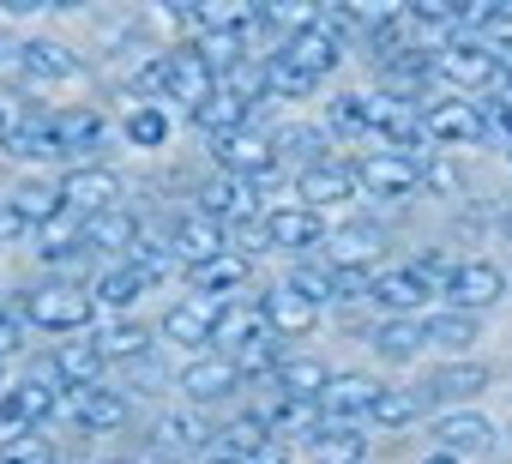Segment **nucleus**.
Returning <instances> with one entry per match:
<instances>
[{"label":"nucleus","instance_id":"1","mask_svg":"<svg viewBox=\"0 0 512 464\" xmlns=\"http://www.w3.org/2000/svg\"><path fill=\"white\" fill-rule=\"evenodd\" d=\"M97 320V302H91V290L85 284H43V290H31L25 296V326H37V332H85Z\"/></svg>","mask_w":512,"mask_h":464},{"label":"nucleus","instance_id":"2","mask_svg":"<svg viewBox=\"0 0 512 464\" xmlns=\"http://www.w3.org/2000/svg\"><path fill=\"white\" fill-rule=\"evenodd\" d=\"M211 157H217V169L235 175V181H253V175L278 169V145H272V133H260V127H235V133L211 139Z\"/></svg>","mask_w":512,"mask_h":464},{"label":"nucleus","instance_id":"3","mask_svg":"<svg viewBox=\"0 0 512 464\" xmlns=\"http://www.w3.org/2000/svg\"><path fill=\"white\" fill-rule=\"evenodd\" d=\"M380 248H386V236L374 223H344V229H332L326 236V260H332V272L338 278H374V266H380Z\"/></svg>","mask_w":512,"mask_h":464},{"label":"nucleus","instance_id":"4","mask_svg":"<svg viewBox=\"0 0 512 464\" xmlns=\"http://www.w3.org/2000/svg\"><path fill=\"white\" fill-rule=\"evenodd\" d=\"M121 199V175L103 169V163H85V169H67L61 175V205L73 217H97V211H115Z\"/></svg>","mask_w":512,"mask_h":464},{"label":"nucleus","instance_id":"5","mask_svg":"<svg viewBox=\"0 0 512 464\" xmlns=\"http://www.w3.org/2000/svg\"><path fill=\"white\" fill-rule=\"evenodd\" d=\"M217 254H229V236H223V223H211L205 211H187L175 229H169V260H181V266H211Z\"/></svg>","mask_w":512,"mask_h":464},{"label":"nucleus","instance_id":"6","mask_svg":"<svg viewBox=\"0 0 512 464\" xmlns=\"http://www.w3.org/2000/svg\"><path fill=\"white\" fill-rule=\"evenodd\" d=\"M380 398V386L368 374H332L326 392H320V422L326 428H356V416H368Z\"/></svg>","mask_w":512,"mask_h":464},{"label":"nucleus","instance_id":"7","mask_svg":"<svg viewBox=\"0 0 512 464\" xmlns=\"http://www.w3.org/2000/svg\"><path fill=\"white\" fill-rule=\"evenodd\" d=\"M350 175H356V187H368V193H380V199H410V193L422 187V169H416L410 157H398V151H374V157H362Z\"/></svg>","mask_w":512,"mask_h":464},{"label":"nucleus","instance_id":"8","mask_svg":"<svg viewBox=\"0 0 512 464\" xmlns=\"http://www.w3.org/2000/svg\"><path fill=\"white\" fill-rule=\"evenodd\" d=\"M434 73L452 79V85H494V79H500V61H494V49H482L476 37H452V43L434 55Z\"/></svg>","mask_w":512,"mask_h":464},{"label":"nucleus","instance_id":"9","mask_svg":"<svg viewBox=\"0 0 512 464\" xmlns=\"http://www.w3.org/2000/svg\"><path fill=\"white\" fill-rule=\"evenodd\" d=\"M452 314H476V308H494L500 296H506V272L494 266V260H464L458 272H452Z\"/></svg>","mask_w":512,"mask_h":464},{"label":"nucleus","instance_id":"10","mask_svg":"<svg viewBox=\"0 0 512 464\" xmlns=\"http://www.w3.org/2000/svg\"><path fill=\"white\" fill-rule=\"evenodd\" d=\"M157 61H163V91H157V97H169V103L193 109V103H205V97L217 91V79L199 67V55H193V49H169V55H157Z\"/></svg>","mask_w":512,"mask_h":464},{"label":"nucleus","instance_id":"11","mask_svg":"<svg viewBox=\"0 0 512 464\" xmlns=\"http://www.w3.org/2000/svg\"><path fill=\"white\" fill-rule=\"evenodd\" d=\"M260 320H266L272 338H308L314 320H320V308H314L308 296H296L290 284H272V290L260 296Z\"/></svg>","mask_w":512,"mask_h":464},{"label":"nucleus","instance_id":"12","mask_svg":"<svg viewBox=\"0 0 512 464\" xmlns=\"http://www.w3.org/2000/svg\"><path fill=\"white\" fill-rule=\"evenodd\" d=\"M241 386V368L223 356V350H205V356H193L187 368H181V392L193 398V404H217V398H229Z\"/></svg>","mask_w":512,"mask_h":464},{"label":"nucleus","instance_id":"13","mask_svg":"<svg viewBox=\"0 0 512 464\" xmlns=\"http://www.w3.org/2000/svg\"><path fill=\"white\" fill-rule=\"evenodd\" d=\"M266 242L284 248V254H308V248L326 242V223L308 205H278V211H266Z\"/></svg>","mask_w":512,"mask_h":464},{"label":"nucleus","instance_id":"14","mask_svg":"<svg viewBox=\"0 0 512 464\" xmlns=\"http://www.w3.org/2000/svg\"><path fill=\"white\" fill-rule=\"evenodd\" d=\"M488 133L482 109L476 103H434L422 109V139H440V145H476Z\"/></svg>","mask_w":512,"mask_h":464},{"label":"nucleus","instance_id":"15","mask_svg":"<svg viewBox=\"0 0 512 464\" xmlns=\"http://www.w3.org/2000/svg\"><path fill=\"white\" fill-rule=\"evenodd\" d=\"M278 55H284V61H290L296 73H308V79L320 85V79H326V73H332L338 61H344V43H338L332 31H320V25H314V31H302V37H290V43H284Z\"/></svg>","mask_w":512,"mask_h":464},{"label":"nucleus","instance_id":"16","mask_svg":"<svg viewBox=\"0 0 512 464\" xmlns=\"http://www.w3.org/2000/svg\"><path fill=\"white\" fill-rule=\"evenodd\" d=\"M350 193H356V175H350L344 163H314V169H302V175H296V205H308V211L344 205Z\"/></svg>","mask_w":512,"mask_h":464},{"label":"nucleus","instance_id":"17","mask_svg":"<svg viewBox=\"0 0 512 464\" xmlns=\"http://www.w3.org/2000/svg\"><path fill=\"white\" fill-rule=\"evenodd\" d=\"M368 296L386 308V320H410L422 302H428V290L416 284V272L410 266H392V272H374L368 278Z\"/></svg>","mask_w":512,"mask_h":464},{"label":"nucleus","instance_id":"18","mask_svg":"<svg viewBox=\"0 0 512 464\" xmlns=\"http://www.w3.org/2000/svg\"><path fill=\"white\" fill-rule=\"evenodd\" d=\"M272 380H278V398H296V404H320V392H326L332 368H326V362H314V356H284V362L272 368Z\"/></svg>","mask_w":512,"mask_h":464},{"label":"nucleus","instance_id":"19","mask_svg":"<svg viewBox=\"0 0 512 464\" xmlns=\"http://www.w3.org/2000/svg\"><path fill=\"white\" fill-rule=\"evenodd\" d=\"M133 242H139V217L133 211H97V217H85V248L91 254H133Z\"/></svg>","mask_w":512,"mask_h":464},{"label":"nucleus","instance_id":"20","mask_svg":"<svg viewBox=\"0 0 512 464\" xmlns=\"http://www.w3.org/2000/svg\"><path fill=\"white\" fill-rule=\"evenodd\" d=\"M199 211H205L211 223H223V217L253 223V187H247V181H235V175H217V181H205V187H199Z\"/></svg>","mask_w":512,"mask_h":464},{"label":"nucleus","instance_id":"21","mask_svg":"<svg viewBox=\"0 0 512 464\" xmlns=\"http://www.w3.org/2000/svg\"><path fill=\"white\" fill-rule=\"evenodd\" d=\"M253 338H266L260 308H247V302H223V308H211V344H223V350L235 356V350L253 344Z\"/></svg>","mask_w":512,"mask_h":464},{"label":"nucleus","instance_id":"22","mask_svg":"<svg viewBox=\"0 0 512 464\" xmlns=\"http://www.w3.org/2000/svg\"><path fill=\"white\" fill-rule=\"evenodd\" d=\"M157 332H163L169 344H181V350H199V356H205V344H211V308H205V302H175V308L157 320Z\"/></svg>","mask_w":512,"mask_h":464},{"label":"nucleus","instance_id":"23","mask_svg":"<svg viewBox=\"0 0 512 464\" xmlns=\"http://www.w3.org/2000/svg\"><path fill=\"white\" fill-rule=\"evenodd\" d=\"M482 386H488V368H482V362H440V368L428 374V392H422V398L458 404V398H476Z\"/></svg>","mask_w":512,"mask_h":464},{"label":"nucleus","instance_id":"24","mask_svg":"<svg viewBox=\"0 0 512 464\" xmlns=\"http://www.w3.org/2000/svg\"><path fill=\"white\" fill-rule=\"evenodd\" d=\"M67 410H73L85 428H121V422H127V398L109 392V386H73V392H67Z\"/></svg>","mask_w":512,"mask_h":464},{"label":"nucleus","instance_id":"25","mask_svg":"<svg viewBox=\"0 0 512 464\" xmlns=\"http://www.w3.org/2000/svg\"><path fill=\"white\" fill-rule=\"evenodd\" d=\"M49 133H55L61 151H97L103 133H109V121L97 109H61V115H49Z\"/></svg>","mask_w":512,"mask_h":464},{"label":"nucleus","instance_id":"26","mask_svg":"<svg viewBox=\"0 0 512 464\" xmlns=\"http://www.w3.org/2000/svg\"><path fill=\"white\" fill-rule=\"evenodd\" d=\"M494 446V422L488 416H470V410H452L440 416V452H488Z\"/></svg>","mask_w":512,"mask_h":464},{"label":"nucleus","instance_id":"27","mask_svg":"<svg viewBox=\"0 0 512 464\" xmlns=\"http://www.w3.org/2000/svg\"><path fill=\"white\" fill-rule=\"evenodd\" d=\"M37 242H43V260H79L85 254V217H73L61 205L49 223H37Z\"/></svg>","mask_w":512,"mask_h":464},{"label":"nucleus","instance_id":"28","mask_svg":"<svg viewBox=\"0 0 512 464\" xmlns=\"http://www.w3.org/2000/svg\"><path fill=\"white\" fill-rule=\"evenodd\" d=\"M97 374H103V356H97V344L91 338H67L61 350H55V380L73 392V386H97Z\"/></svg>","mask_w":512,"mask_h":464},{"label":"nucleus","instance_id":"29","mask_svg":"<svg viewBox=\"0 0 512 464\" xmlns=\"http://www.w3.org/2000/svg\"><path fill=\"white\" fill-rule=\"evenodd\" d=\"M187 115H193V127H205L211 139H223V133H235V127H247V103H241V97H229L223 85H217V91H211L205 103H193Z\"/></svg>","mask_w":512,"mask_h":464},{"label":"nucleus","instance_id":"30","mask_svg":"<svg viewBox=\"0 0 512 464\" xmlns=\"http://www.w3.org/2000/svg\"><path fill=\"white\" fill-rule=\"evenodd\" d=\"M284 284H290L296 296H308L314 308H320V302H344V296H356V290H350L356 278H338L332 266H296V272H290Z\"/></svg>","mask_w":512,"mask_h":464},{"label":"nucleus","instance_id":"31","mask_svg":"<svg viewBox=\"0 0 512 464\" xmlns=\"http://www.w3.org/2000/svg\"><path fill=\"white\" fill-rule=\"evenodd\" d=\"M193 55H199V67L217 79V73H229V67H241V61H247V37H229V31H199Z\"/></svg>","mask_w":512,"mask_h":464},{"label":"nucleus","instance_id":"32","mask_svg":"<svg viewBox=\"0 0 512 464\" xmlns=\"http://www.w3.org/2000/svg\"><path fill=\"white\" fill-rule=\"evenodd\" d=\"M7 205L19 211V223H25V229H37V223H49V217L61 211V187H49V181H19Z\"/></svg>","mask_w":512,"mask_h":464},{"label":"nucleus","instance_id":"33","mask_svg":"<svg viewBox=\"0 0 512 464\" xmlns=\"http://www.w3.org/2000/svg\"><path fill=\"white\" fill-rule=\"evenodd\" d=\"M91 344H97V356H103V362H133V356H145V350H151V326L121 320V326H103V338H91Z\"/></svg>","mask_w":512,"mask_h":464},{"label":"nucleus","instance_id":"34","mask_svg":"<svg viewBox=\"0 0 512 464\" xmlns=\"http://www.w3.org/2000/svg\"><path fill=\"white\" fill-rule=\"evenodd\" d=\"M7 410L19 416V428H37L43 416H55V386L49 380H19V386H7Z\"/></svg>","mask_w":512,"mask_h":464},{"label":"nucleus","instance_id":"35","mask_svg":"<svg viewBox=\"0 0 512 464\" xmlns=\"http://www.w3.org/2000/svg\"><path fill=\"white\" fill-rule=\"evenodd\" d=\"M362 452H368V440L356 428H320L308 440V458L314 464H362Z\"/></svg>","mask_w":512,"mask_h":464},{"label":"nucleus","instance_id":"36","mask_svg":"<svg viewBox=\"0 0 512 464\" xmlns=\"http://www.w3.org/2000/svg\"><path fill=\"white\" fill-rule=\"evenodd\" d=\"M247 272H253V266H247L241 254H217L211 266L193 272V290H205V296H235V290L247 284Z\"/></svg>","mask_w":512,"mask_h":464},{"label":"nucleus","instance_id":"37","mask_svg":"<svg viewBox=\"0 0 512 464\" xmlns=\"http://www.w3.org/2000/svg\"><path fill=\"white\" fill-rule=\"evenodd\" d=\"M260 25L284 31V43H290V37H302V31L320 25V7H314V0H272V7H260Z\"/></svg>","mask_w":512,"mask_h":464},{"label":"nucleus","instance_id":"38","mask_svg":"<svg viewBox=\"0 0 512 464\" xmlns=\"http://www.w3.org/2000/svg\"><path fill=\"white\" fill-rule=\"evenodd\" d=\"M25 73L31 79H73L79 73V55L73 49H61V43H25Z\"/></svg>","mask_w":512,"mask_h":464},{"label":"nucleus","instance_id":"39","mask_svg":"<svg viewBox=\"0 0 512 464\" xmlns=\"http://www.w3.org/2000/svg\"><path fill=\"white\" fill-rule=\"evenodd\" d=\"M7 151H13V157H25V163H55V157H61V145H55L49 121H25V127H7Z\"/></svg>","mask_w":512,"mask_h":464},{"label":"nucleus","instance_id":"40","mask_svg":"<svg viewBox=\"0 0 512 464\" xmlns=\"http://www.w3.org/2000/svg\"><path fill=\"white\" fill-rule=\"evenodd\" d=\"M422 344H428V338H422L416 320H380V326H374V350H380L386 362H410Z\"/></svg>","mask_w":512,"mask_h":464},{"label":"nucleus","instance_id":"41","mask_svg":"<svg viewBox=\"0 0 512 464\" xmlns=\"http://www.w3.org/2000/svg\"><path fill=\"white\" fill-rule=\"evenodd\" d=\"M266 440H272V428H266L260 416H241V422H229V428H223V458L253 464V458L266 452Z\"/></svg>","mask_w":512,"mask_h":464},{"label":"nucleus","instance_id":"42","mask_svg":"<svg viewBox=\"0 0 512 464\" xmlns=\"http://www.w3.org/2000/svg\"><path fill=\"white\" fill-rule=\"evenodd\" d=\"M422 410H428V398H422V392H398V386L386 392V386H380V398H374V410H368V416H374L380 428H404V422H416Z\"/></svg>","mask_w":512,"mask_h":464},{"label":"nucleus","instance_id":"43","mask_svg":"<svg viewBox=\"0 0 512 464\" xmlns=\"http://www.w3.org/2000/svg\"><path fill=\"white\" fill-rule=\"evenodd\" d=\"M422 338L440 344V350H470L476 344V314H434L422 326Z\"/></svg>","mask_w":512,"mask_h":464},{"label":"nucleus","instance_id":"44","mask_svg":"<svg viewBox=\"0 0 512 464\" xmlns=\"http://www.w3.org/2000/svg\"><path fill=\"white\" fill-rule=\"evenodd\" d=\"M211 428H205V416H193V410H175V416H163L157 422V446L163 452H187V446H199Z\"/></svg>","mask_w":512,"mask_h":464},{"label":"nucleus","instance_id":"45","mask_svg":"<svg viewBox=\"0 0 512 464\" xmlns=\"http://www.w3.org/2000/svg\"><path fill=\"white\" fill-rule=\"evenodd\" d=\"M0 464H55V440L25 428V434H7L0 440Z\"/></svg>","mask_w":512,"mask_h":464},{"label":"nucleus","instance_id":"46","mask_svg":"<svg viewBox=\"0 0 512 464\" xmlns=\"http://www.w3.org/2000/svg\"><path fill=\"white\" fill-rule=\"evenodd\" d=\"M260 73H266V97H308V91H314V79H308V73H296L278 49L260 61Z\"/></svg>","mask_w":512,"mask_h":464},{"label":"nucleus","instance_id":"47","mask_svg":"<svg viewBox=\"0 0 512 464\" xmlns=\"http://www.w3.org/2000/svg\"><path fill=\"white\" fill-rule=\"evenodd\" d=\"M139 296H145V284H139V278H133L127 266H115V272H103V284L91 290V302H97V308H133Z\"/></svg>","mask_w":512,"mask_h":464},{"label":"nucleus","instance_id":"48","mask_svg":"<svg viewBox=\"0 0 512 464\" xmlns=\"http://www.w3.org/2000/svg\"><path fill=\"white\" fill-rule=\"evenodd\" d=\"M169 266H175V260H169V242H145V236L133 242V260H127V272H133L145 290H151V284H157Z\"/></svg>","mask_w":512,"mask_h":464},{"label":"nucleus","instance_id":"49","mask_svg":"<svg viewBox=\"0 0 512 464\" xmlns=\"http://www.w3.org/2000/svg\"><path fill=\"white\" fill-rule=\"evenodd\" d=\"M127 139H133V145H145V151H151V145H163V139H169V115H163L157 103H139V109L127 115Z\"/></svg>","mask_w":512,"mask_h":464},{"label":"nucleus","instance_id":"50","mask_svg":"<svg viewBox=\"0 0 512 464\" xmlns=\"http://www.w3.org/2000/svg\"><path fill=\"white\" fill-rule=\"evenodd\" d=\"M229 362H235L241 374H272V368H278L284 356H278V338L266 332V338H253V344H241V350H235Z\"/></svg>","mask_w":512,"mask_h":464},{"label":"nucleus","instance_id":"51","mask_svg":"<svg viewBox=\"0 0 512 464\" xmlns=\"http://www.w3.org/2000/svg\"><path fill=\"white\" fill-rule=\"evenodd\" d=\"M410 272H416V284H422L428 296H440V290H452V272H458V266H452L446 254H416Z\"/></svg>","mask_w":512,"mask_h":464},{"label":"nucleus","instance_id":"52","mask_svg":"<svg viewBox=\"0 0 512 464\" xmlns=\"http://www.w3.org/2000/svg\"><path fill=\"white\" fill-rule=\"evenodd\" d=\"M272 145H290V151L302 157V169H314V163H332V157L320 151V133H308V127H290V133H278Z\"/></svg>","mask_w":512,"mask_h":464},{"label":"nucleus","instance_id":"53","mask_svg":"<svg viewBox=\"0 0 512 464\" xmlns=\"http://www.w3.org/2000/svg\"><path fill=\"white\" fill-rule=\"evenodd\" d=\"M326 121H332V133H362V97H338L332 109H326Z\"/></svg>","mask_w":512,"mask_h":464},{"label":"nucleus","instance_id":"54","mask_svg":"<svg viewBox=\"0 0 512 464\" xmlns=\"http://www.w3.org/2000/svg\"><path fill=\"white\" fill-rule=\"evenodd\" d=\"M19 350H25V314L0 308V356H19Z\"/></svg>","mask_w":512,"mask_h":464},{"label":"nucleus","instance_id":"55","mask_svg":"<svg viewBox=\"0 0 512 464\" xmlns=\"http://www.w3.org/2000/svg\"><path fill=\"white\" fill-rule=\"evenodd\" d=\"M482 121H494V127L512 133V85H500V97H494V109H482Z\"/></svg>","mask_w":512,"mask_h":464},{"label":"nucleus","instance_id":"56","mask_svg":"<svg viewBox=\"0 0 512 464\" xmlns=\"http://www.w3.org/2000/svg\"><path fill=\"white\" fill-rule=\"evenodd\" d=\"M25 236V223H19V211L7 205V199H0V248H7V242H19Z\"/></svg>","mask_w":512,"mask_h":464},{"label":"nucleus","instance_id":"57","mask_svg":"<svg viewBox=\"0 0 512 464\" xmlns=\"http://www.w3.org/2000/svg\"><path fill=\"white\" fill-rule=\"evenodd\" d=\"M422 464H458V458H452V452H434V458H422Z\"/></svg>","mask_w":512,"mask_h":464},{"label":"nucleus","instance_id":"58","mask_svg":"<svg viewBox=\"0 0 512 464\" xmlns=\"http://www.w3.org/2000/svg\"><path fill=\"white\" fill-rule=\"evenodd\" d=\"M205 464H241V458H223V452H217V458H205Z\"/></svg>","mask_w":512,"mask_h":464},{"label":"nucleus","instance_id":"59","mask_svg":"<svg viewBox=\"0 0 512 464\" xmlns=\"http://www.w3.org/2000/svg\"><path fill=\"white\" fill-rule=\"evenodd\" d=\"M103 464H133V458H103Z\"/></svg>","mask_w":512,"mask_h":464},{"label":"nucleus","instance_id":"60","mask_svg":"<svg viewBox=\"0 0 512 464\" xmlns=\"http://www.w3.org/2000/svg\"><path fill=\"white\" fill-rule=\"evenodd\" d=\"M0 133H7V109H0Z\"/></svg>","mask_w":512,"mask_h":464}]
</instances>
